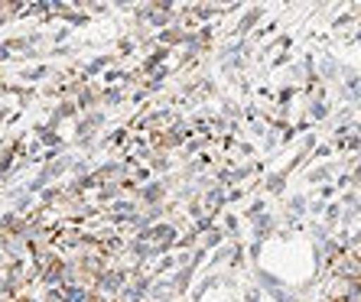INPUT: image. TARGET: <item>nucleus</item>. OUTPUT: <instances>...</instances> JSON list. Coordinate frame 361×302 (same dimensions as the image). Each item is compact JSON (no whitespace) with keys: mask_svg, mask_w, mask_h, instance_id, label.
<instances>
[{"mask_svg":"<svg viewBox=\"0 0 361 302\" xmlns=\"http://www.w3.org/2000/svg\"><path fill=\"white\" fill-rule=\"evenodd\" d=\"M257 283H261L264 293H270L277 302H293V293H286L283 283H280L274 273H267V270H257Z\"/></svg>","mask_w":361,"mask_h":302,"instance_id":"f257e3e1","label":"nucleus"},{"mask_svg":"<svg viewBox=\"0 0 361 302\" xmlns=\"http://www.w3.org/2000/svg\"><path fill=\"white\" fill-rule=\"evenodd\" d=\"M290 98H293V88H283V92H280V104H286Z\"/></svg>","mask_w":361,"mask_h":302,"instance_id":"a878e982","label":"nucleus"},{"mask_svg":"<svg viewBox=\"0 0 361 302\" xmlns=\"http://www.w3.org/2000/svg\"><path fill=\"white\" fill-rule=\"evenodd\" d=\"M124 279H127V273L124 270H101L98 273V286H101V293H124Z\"/></svg>","mask_w":361,"mask_h":302,"instance_id":"f03ea898","label":"nucleus"},{"mask_svg":"<svg viewBox=\"0 0 361 302\" xmlns=\"http://www.w3.org/2000/svg\"><path fill=\"white\" fill-rule=\"evenodd\" d=\"M329 176H332V169H329V166H319V169H312V172H310V182L319 185V182H326Z\"/></svg>","mask_w":361,"mask_h":302,"instance_id":"f3484780","label":"nucleus"},{"mask_svg":"<svg viewBox=\"0 0 361 302\" xmlns=\"http://www.w3.org/2000/svg\"><path fill=\"white\" fill-rule=\"evenodd\" d=\"M352 179H355V185H361V166L355 169V176H352Z\"/></svg>","mask_w":361,"mask_h":302,"instance_id":"c85d7f7f","label":"nucleus"},{"mask_svg":"<svg viewBox=\"0 0 361 302\" xmlns=\"http://www.w3.org/2000/svg\"><path fill=\"white\" fill-rule=\"evenodd\" d=\"M225 185H219L215 182V189H209V192H205V208L209 211H221V205H225Z\"/></svg>","mask_w":361,"mask_h":302,"instance_id":"20e7f679","label":"nucleus"},{"mask_svg":"<svg viewBox=\"0 0 361 302\" xmlns=\"http://www.w3.org/2000/svg\"><path fill=\"white\" fill-rule=\"evenodd\" d=\"M261 17H264V10H261V7H251V10H247V13L241 17V23H238V33H247V30H254V23H257Z\"/></svg>","mask_w":361,"mask_h":302,"instance_id":"423d86ee","label":"nucleus"},{"mask_svg":"<svg viewBox=\"0 0 361 302\" xmlns=\"http://www.w3.org/2000/svg\"><path fill=\"white\" fill-rule=\"evenodd\" d=\"M225 227H228V234H235V231H238V218H235V215H228V218H225Z\"/></svg>","mask_w":361,"mask_h":302,"instance_id":"5701e85b","label":"nucleus"},{"mask_svg":"<svg viewBox=\"0 0 361 302\" xmlns=\"http://www.w3.org/2000/svg\"><path fill=\"white\" fill-rule=\"evenodd\" d=\"M312 143H316V137L306 134V137H302V150H312Z\"/></svg>","mask_w":361,"mask_h":302,"instance_id":"393cba45","label":"nucleus"},{"mask_svg":"<svg viewBox=\"0 0 361 302\" xmlns=\"http://www.w3.org/2000/svg\"><path fill=\"white\" fill-rule=\"evenodd\" d=\"M163 59H166V49H163V52H153L150 59L143 62V72H160V68H157V65H160Z\"/></svg>","mask_w":361,"mask_h":302,"instance_id":"f8f14e48","label":"nucleus"},{"mask_svg":"<svg viewBox=\"0 0 361 302\" xmlns=\"http://www.w3.org/2000/svg\"><path fill=\"white\" fill-rule=\"evenodd\" d=\"M221 244V231H209V237H205V247H219Z\"/></svg>","mask_w":361,"mask_h":302,"instance_id":"412c9836","label":"nucleus"},{"mask_svg":"<svg viewBox=\"0 0 361 302\" xmlns=\"http://www.w3.org/2000/svg\"><path fill=\"white\" fill-rule=\"evenodd\" d=\"M75 111H78V104H62V108L52 114V124H59L62 118H75Z\"/></svg>","mask_w":361,"mask_h":302,"instance_id":"ddd939ff","label":"nucleus"},{"mask_svg":"<svg viewBox=\"0 0 361 302\" xmlns=\"http://www.w3.org/2000/svg\"><path fill=\"white\" fill-rule=\"evenodd\" d=\"M163 192H166V185H163V182H150V185H143V189H140V199L147 201L150 208H157V205L163 201Z\"/></svg>","mask_w":361,"mask_h":302,"instance_id":"7ed1b4c3","label":"nucleus"},{"mask_svg":"<svg viewBox=\"0 0 361 302\" xmlns=\"http://www.w3.org/2000/svg\"><path fill=\"white\" fill-rule=\"evenodd\" d=\"M267 189H270L274 195H280V192H283V176H270V179H267Z\"/></svg>","mask_w":361,"mask_h":302,"instance_id":"aec40b11","label":"nucleus"},{"mask_svg":"<svg viewBox=\"0 0 361 302\" xmlns=\"http://www.w3.org/2000/svg\"><path fill=\"white\" fill-rule=\"evenodd\" d=\"M121 98H124V92H121V88H114V92H111V88H108V92L101 94V101H104V104H111V108H114V104H118Z\"/></svg>","mask_w":361,"mask_h":302,"instance_id":"a211bd4d","label":"nucleus"},{"mask_svg":"<svg viewBox=\"0 0 361 302\" xmlns=\"http://www.w3.org/2000/svg\"><path fill=\"white\" fill-rule=\"evenodd\" d=\"M189 134H192V130H189V127H185L183 120H176V124H173V130H169V134L163 137V143H166V146H176V143H183Z\"/></svg>","mask_w":361,"mask_h":302,"instance_id":"39448f33","label":"nucleus"},{"mask_svg":"<svg viewBox=\"0 0 361 302\" xmlns=\"http://www.w3.org/2000/svg\"><path fill=\"white\" fill-rule=\"evenodd\" d=\"M94 101H98V94H94L92 88H82V92H78V98H75V104H78V111H92Z\"/></svg>","mask_w":361,"mask_h":302,"instance_id":"6e6552de","label":"nucleus"},{"mask_svg":"<svg viewBox=\"0 0 361 302\" xmlns=\"http://www.w3.org/2000/svg\"><path fill=\"white\" fill-rule=\"evenodd\" d=\"M319 75L322 78H336L338 75V65H336V59H332V56H322V62H319Z\"/></svg>","mask_w":361,"mask_h":302,"instance_id":"9d476101","label":"nucleus"},{"mask_svg":"<svg viewBox=\"0 0 361 302\" xmlns=\"http://www.w3.org/2000/svg\"><path fill=\"white\" fill-rule=\"evenodd\" d=\"M338 208H342V205H326V221H329V225H336V221L342 218V211H338Z\"/></svg>","mask_w":361,"mask_h":302,"instance_id":"6ab92c4d","label":"nucleus"},{"mask_svg":"<svg viewBox=\"0 0 361 302\" xmlns=\"http://www.w3.org/2000/svg\"><path fill=\"white\" fill-rule=\"evenodd\" d=\"M219 10L215 7H195V17H202V20H209V17H215Z\"/></svg>","mask_w":361,"mask_h":302,"instance_id":"4be33fe9","label":"nucleus"},{"mask_svg":"<svg viewBox=\"0 0 361 302\" xmlns=\"http://www.w3.org/2000/svg\"><path fill=\"white\" fill-rule=\"evenodd\" d=\"M310 118L312 120H326L329 118V104L322 98H312V104H310Z\"/></svg>","mask_w":361,"mask_h":302,"instance_id":"1a4fd4ad","label":"nucleus"},{"mask_svg":"<svg viewBox=\"0 0 361 302\" xmlns=\"http://www.w3.org/2000/svg\"><path fill=\"white\" fill-rule=\"evenodd\" d=\"M302 211H306V195H293V199H290V218H300Z\"/></svg>","mask_w":361,"mask_h":302,"instance_id":"9b49d317","label":"nucleus"},{"mask_svg":"<svg viewBox=\"0 0 361 302\" xmlns=\"http://www.w3.org/2000/svg\"><path fill=\"white\" fill-rule=\"evenodd\" d=\"M36 134H39V140L46 143V146H56V143H59V137L52 134V127H36Z\"/></svg>","mask_w":361,"mask_h":302,"instance_id":"4468645a","label":"nucleus"},{"mask_svg":"<svg viewBox=\"0 0 361 302\" xmlns=\"http://www.w3.org/2000/svg\"><path fill=\"white\" fill-rule=\"evenodd\" d=\"M153 166H157V169H169V160H166V156H163V160H153Z\"/></svg>","mask_w":361,"mask_h":302,"instance_id":"cd10ccee","label":"nucleus"},{"mask_svg":"<svg viewBox=\"0 0 361 302\" xmlns=\"http://www.w3.org/2000/svg\"><path fill=\"white\" fill-rule=\"evenodd\" d=\"M352 182H355L352 176H338V182H336V185H338V189H348V185H352Z\"/></svg>","mask_w":361,"mask_h":302,"instance_id":"b1692460","label":"nucleus"},{"mask_svg":"<svg viewBox=\"0 0 361 302\" xmlns=\"http://www.w3.org/2000/svg\"><path fill=\"white\" fill-rule=\"evenodd\" d=\"M42 201H56V189H46V192H42Z\"/></svg>","mask_w":361,"mask_h":302,"instance_id":"bb28decb","label":"nucleus"},{"mask_svg":"<svg viewBox=\"0 0 361 302\" xmlns=\"http://www.w3.org/2000/svg\"><path fill=\"white\" fill-rule=\"evenodd\" d=\"M108 62H111V56H101V59L88 62V65H85V75H94V72H101V68L108 65Z\"/></svg>","mask_w":361,"mask_h":302,"instance_id":"dca6fc26","label":"nucleus"},{"mask_svg":"<svg viewBox=\"0 0 361 302\" xmlns=\"http://www.w3.org/2000/svg\"><path fill=\"white\" fill-rule=\"evenodd\" d=\"M270 231H274V218L270 215H261V218L254 221V241H264Z\"/></svg>","mask_w":361,"mask_h":302,"instance_id":"0eeeda50","label":"nucleus"},{"mask_svg":"<svg viewBox=\"0 0 361 302\" xmlns=\"http://www.w3.org/2000/svg\"><path fill=\"white\" fill-rule=\"evenodd\" d=\"M166 75H169L166 68H160V72H153V75H150V82H147V92H157V88H160V84L166 82Z\"/></svg>","mask_w":361,"mask_h":302,"instance_id":"2eb2a0df","label":"nucleus"}]
</instances>
